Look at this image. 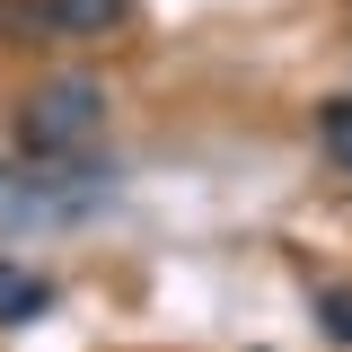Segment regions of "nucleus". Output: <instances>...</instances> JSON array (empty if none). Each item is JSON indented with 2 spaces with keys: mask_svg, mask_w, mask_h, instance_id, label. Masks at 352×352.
Returning a JSON list of instances; mask_svg holds the SVG:
<instances>
[{
  "mask_svg": "<svg viewBox=\"0 0 352 352\" xmlns=\"http://www.w3.org/2000/svg\"><path fill=\"white\" fill-rule=\"evenodd\" d=\"M317 141L335 150V168L352 176V97H335V106H317Z\"/></svg>",
  "mask_w": 352,
  "mask_h": 352,
  "instance_id": "nucleus-4",
  "label": "nucleus"
},
{
  "mask_svg": "<svg viewBox=\"0 0 352 352\" xmlns=\"http://www.w3.org/2000/svg\"><path fill=\"white\" fill-rule=\"evenodd\" d=\"M317 326L352 352V282H326V291H317Z\"/></svg>",
  "mask_w": 352,
  "mask_h": 352,
  "instance_id": "nucleus-5",
  "label": "nucleus"
},
{
  "mask_svg": "<svg viewBox=\"0 0 352 352\" xmlns=\"http://www.w3.org/2000/svg\"><path fill=\"white\" fill-rule=\"evenodd\" d=\"M106 124V88L88 80V71H62V80L27 88V106H18V150L27 159H80L88 141Z\"/></svg>",
  "mask_w": 352,
  "mask_h": 352,
  "instance_id": "nucleus-1",
  "label": "nucleus"
},
{
  "mask_svg": "<svg viewBox=\"0 0 352 352\" xmlns=\"http://www.w3.org/2000/svg\"><path fill=\"white\" fill-rule=\"evenodd\" d=\"M0 282H9V264H0Z\"/></svg>",
  "mask_w": 352,
  "mask_h": 352,
  "instance_id": "nucleus-6",
  "label": "nucleus"
},
{
  "mask_svg": "<svg viewBox=\"0 0 352 352\" xmlns=\"http://www.w3.org/2000/svg\"><path fill=\"white\" fill-rule=\"evenodd\" d=\"M124 9H132V0H36L27 27H44L53 44H88V36H115Z\"/></svg>",
  "mask_w": 352,
  "mask_h": 352,
  "instance_id": "nucleus-2",
  "label": "nucleus"
},
{
  "mask_svg": "<svg viewBox=\"0 0 352 352\" xmlns=\"http://www.w3.org/2000/svg\"><path fill=\"white\" fill-rule=\"evenodd\" d=\"M44 308H53V282H36V273H9L0 282V326H36Z\"/></svg>",
  "mask_w": 352,
  "mask_h": 352,
  "instance_id": "nucleus-3",
  "label": "nucleus"
}]
</instances>
